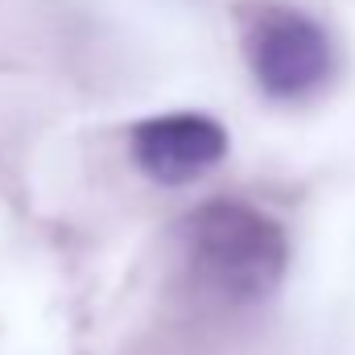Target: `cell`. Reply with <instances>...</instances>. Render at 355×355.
Here are the masks:
<instances>
[{"mask_svg": "<svg viewBox=\"0 0 355 355\" xmlns=\"http://www.w3.org/2000/svg\"><path fill=\"white\" fill-rule=\"evenodd\" d=\"M182 236L194 277L227 302H261L285 277V232L257 207L227 198L202 202L186 215Z\"/></svg>", "mask_w": 355, "mask_h": 355, "instance_id": "obj_1", "label": "cell"}, {"mask_svg": "<svg viewBox=\"0 0 355 355\" xmlns=\"http://www.w3.org/2000/svg\"><path fill=\"white\" fill-rule=\"evenodd\" d=\"M240 12H244V58L265 95L302 99L327 83L335 50L314 17L289 4H248Z\"/></svg>", "mask_w": 355, "mask_h": 355, "instance_id": "obj_2", "label": "cell"}, {"mask_svg": "<svg viewBox=\"0 0 355 355\" xmlns=\"http://www.w3.org/2000/svg\"><path fill=\"white\" fill-rule=\"evenodd\" d=\"M128 149L145 178H153L162 186H182L223 162L227 132L219 120H211L202 112H170V116L132 124Z\"/></svg>", "mask_w": 355, "mask_h": 355, "instance_id": "obj_3", "label": "cell"}]
</instances>
